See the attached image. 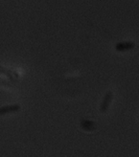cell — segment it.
<instances>
[{"label": "cell", "instance_id": "obj_1", "mask_svg": "<svg viewBox=\"0 0 139 157\" xmlns=\"http://www.w3.org/2000/svg\"><path fill=\"white\" fill-rule=\"evenodd\" d=\"M135 47V43L131 41H125V42H119L116 44L115 49L117 52H127V50L133 49Z\"/></svg>", "mask_w": 139, "mask_h": 157}, {"label": "cell", "instance_id": "obj_2", "mask_svg": "<svg viewBox=\"0 0 139 157\" xmlns=\"http://www.w3.org/2000/svg\"><path fill=\"white\" fill-rule=\"evenodd\" d=\"M112 98H113V91H109V92L106 94L105 100H103L102 106H100V112H106V111L108 110L111 102H112Z\"/></svg>", "mask_w": 139, "mask_h": 157}, {"label": "cell", "instance_id": "obj_3", "mask_svg": "<svg viewBox=\"0 0 139 157\" xmlns=\"http://www.w3.org/2000/svg\"><path fill=\"white\" fill-rule=\"evenodd\" d=\"M20 110L19 105H11V106H4L0 108V115H6L9 113H14Z\"/></svg>", "mask_w": 139, "mask_h": 157}]
</instances>
